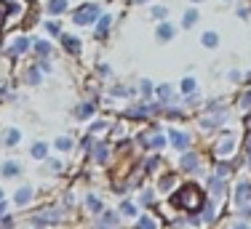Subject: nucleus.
<instances>
[{
    "label": "nucleus",
    "mask_w": 251,
    "mask_h": 229,
    "mask_svg": "<svg viewBox=\"0 0 251 229\" xmlns=\"http://www.w3.org/2000/svg\"><path fill=\"white\" fill-rule=\"evenodd\" d=\"M171 206L182 208V210H190V213H201V208H203V192H201V186L198 184L179 186V192L171 197Z\"/></svg>",
    "instance_id": "f257e3e1"
},
{
    "label": "nucleus",
    "mask_w": 251,
    "mask_h": 229,
    "mask_svg": "<svg viewBox=\"0 0 251 229\" xmlns=\"http://www.w3.org/2000/svg\"><path fill=\"white\" fill-rule=\"evenodd\" d=\"M230 120V110L219 101H208L206 104V114L201 117V128L203 131H211V128H222V125Z\"/></svg>",
    "instance_id": "f03ea898"
},
{
    "label": "nucleus",
    "mask_w": 251,
    "mask_h": 229,
    "mask_svg": "<svg viewBox=\"0 0 251 229\" xmlns=\"http://www.w3.org/2000/svg\"><path fill=\"white\" fill-rule=\"evenodd\" d=\"M232 203L241 210V216H251V182L243 179V182L235 184V192H232Z\"/></svg>",
    "instance_id": "7ed1b4c3"
},
{
    "label": "nucleus",
    "mask_w": 251,
    "mask_h": 229,
    "mask_svg": "<svg viewBox=\"0 0 251 229\" xmlns=\"http://www.w3.org/2000/svg\"><path fill=\"white\" fill-rule=\"evenodd\" d=\"M101 16V8L97 3H86V5H80V8L75 11V16H73V22L77 24V27H88V24H97V19Z\"/></svg>",
    "instance_id": "20e7f679"
},
{
    "label": "nucleus",
    "mask_w": 251,
    "mask_h": 229,
    "mask_svg": "<svg viewBox=\"0 0 251 229\" xmlns=\"http://www.w3.org/2000/svg\"><path fill=\"white\" fill-rule=\"evenodd\" d=\"M62 216H64V210H62V208L51 206V208L40 210V213H35V216H32V224H35V227H40V229H46V227L59 224V221H62Z\"/></svg>",
    "instance_id": "39448f33"
},
{
    "label": "nucleus",
    "mask_w": 251,
    "mask_h": 229,
    "mask_svg": "<svg viewBox=\"0 0 251 229\" xmlns=\"http://www.w3.org/2000/svg\"><path fill=\"white\" fill-rule=\"evenodd\" d=\"M139 144H142L145 149H150V152H158V149H163L166 144H169V138H166V136L158 131V125H152L150 134H142V136H139Z\"/></svg>",
    "instance_id": "423d86ee"
},
{
    "label": "nucleus",
    "mask_w": 251,
    "mask_h": 229,
    "mask_svg": "<svg viewBox=\"0 0 251 229\" xmlns=\"http://www.w3.org/2000/svg\"><path fill=\"white\" fill-rule=\"evenodd\" d=\"M232 149H235V134L225 131L222 138H219V141L214 144V155H217V158H230Z\"/></svg>",
    "instance_id": "0eeeda50"
},
{
    "label": "nucleus",
    "mask_w": 251,
    "mask_h": 229,
    "mask_svg": "<svg viewBox=\"0 0 251 229\" xmlns=\"http://www.w3.org/2000/svg\"><path fill=\"white\" fill-rule=\"evenodd\" d=\"M166 138H169V144H171L174 149H179V152H187L190 144H193V138H190L187 131H176V128H171Z\"/></svg>",
    "instance_id": "6e6552de"
},
{
    "label": "nucleus",
    "mask_w": 251,
    "mask_h": 229,
    "mask_svg": "<svg viewBox=\"0 0 251 229\" xmlns=\"http://www.w3.org/2000/svg\"><path fill=\"white\" fill-rule=\"evenodd\" d=\"M29 48H32V40L25 38V35H19V38H14V43L5 48V59H16V56H22V53H27Z\"/></svg>",
    "instance_id": "1a4fd4ad"
},
{
    "label": "nucleus",
    "mask_w": 251,
    "mask_h": 229,
    "mask_svg": "<svg viewBox=\"0 0 251 229\" xmlns=\"http://www.w3.org/2000/svg\"><path fill=\"white\" fill-rule=\"evenodd\" d=\"M179 168L184 173H201V155L198 152H184L179 160Z\"/></svg>",
    "instance_id": "9d476101"
},
{
    "label": "nucleus",
    "mask_w": 251,
    "mask_h": 229,
    "mask_svg": "<svg viewBox=\"0 0 251 229\" xmlns=\"http://www.w3.org/2000/svg\"><path fill=\"white\" fill-rule=\"evenodd\" d=\"M155 96H158V101L163 107H171V104H176V93H174V86H169V83H163V86H158L155 88Z\"/></svg>",
    "instance_id": "9b49d317"
},
{
    "label": "nucleus",
    "mask_w": 251,
    "mask_h": 229,
    "mask_svg": "<svg viewBox=\"0 0 251 229\" xmlns=\"http://www.w3.org/2000/svg\"><path fill=\"white\" fill-rule=\"evenodd\" d=\"M59 40H62V48L70 53V56H77V53L83 51V43L75 38V35H67V32H62V35H59Z\"/></svg>",
    "instance_id": "f8f14e48"
},
{
    "label": "nucleus",
    "mask_w": 251,
    "mask_h": 229,
    "mask_svg": "<svg viewBox=\"0 0 251 229\" xmlns=\"http://www.w3.org/2000/svg\"><path fill=\"white\" fill-rule=\"evenodd\" d=\"M174 35H176V27H174V24H169V22H160L158 29H155L158 43H171V40H174Z\"/></svg>",
    "instance_id": "ddd939ff"
},
{
    "label": "nucleus",
    "mask_w": 251,
    "mask_h": 229,
    "mask_svg": "<svg viewBox=\"0 0 251 229\" xmlns=\"http://www.w3.org/2000/svg\"><path fill=\"white\" fill-rule=\"evenodd\" d=\"M121 224H118V213H112V210H104V213H99L97 224H94V229H118Z\"/></svg>",
    "instance_id": "4468645a"
},
{
    "label": "nucleus",
    "mask_w": 251,
    "mask_h": 229,
    "mask_svg": "<svg viewBox=\"0 0 251 229\" xmlns=\"http://www.w3.org/2000/svg\"><path fill=\"white\" fill-rule=\"evenodd\" d=\"M91 158H94V162H97V165H104V162L110 160V147H107V141H97V144H94Z\"/></svg>",
    "instance_id": "2eb2a0df"
},
{
    "label": "nucleus",
    "mask_w": 251,
    "mask_h": 229,
    "mask_svg": "<svg viewBox=\"0 0 251 229\" xmlns=\"http://www.w3.org/2000/svg\"><path fill=\"white\" fill-rule=\"evenodd\" d=\"M22 173V162H16V160H5L3 165H0V176L3 179H14V176H19Z\"/></svg>",
    "instance_id": "dca6fc26"
},
{
    "label": "nucleus",
    "mask_w": 251,
    "mask_h": 229,
    "mask_svg": "<svg viewBox=\"0 0 251 229\" xmlns=\"http://www.w3.org/2000/svg\"><path fill=\"white\" fill-rule=\"evenodd\" d=\"M19 141H22V131H19V128H5V134H3V147L14 149V147H19Z\"/></svg>",
    "instance_id": "f3484780"
},
{
    "label": "nucleus",
    "mask_w": 251,
    "mask_h": 229,
    "mask_svg": "<svg viewBox=\"0 0 251 229\" xmlns=\"http://www.w3.org/2000/svg\"><path fill=\"white\" fill-rule=\"evenodd\" d=\"M110 27H112V16L110 14H101L99 19H97V35L94 38H107V32H110Z\"/></svg>",
    "instance_id": "a211bd4d"
},
{
    "label": "nucleus",
    "mask_w": 251,
    "mask_h": 229,
    "mask_svg": "<svg viewBox=\"0 0 251 229\" xmlns=\"http://www.w3.org/2000/svg\"><path fill=\"white\" fill-rule=\"evenodd\" d=\"M94 112H97V104H94V101H80V104L75 107V117L77 120H88Z\"/></svg>",
    "instance_id": "6ab92c4d"
},
{
    "label": "nucleus",
    "mask_w": 251,
    "mask_h": 229,
    "mask_svg": "<svg viewBox=\"0 0 251 229\" xmlns=\"http://www.w3.org/2000/svg\"><path fill=\"white\" fill-rule=\"evenodd\" d=\"M32 195H35L32 186H19V189H16V195H14V203L22 208V206H27V203L32 200Z\"/></svg>",
    "instance_id": "aec40b11"
},
{
    "label": "nucleus",
    "mask_w": 251,
    "mask_h": 229,
    "mask_svg": "<svg viewBox=\"0 0 251 229\" xmlns=\"http://www.w3.org/2000/svg\"><path fill=\"white\" fill-rule=\"evenodd\" d=\"M198 216H201V224H211V221L217 219V206H214V203H203Z\"/></svg>",
    "instance_id": "412c9836"
},
{
    "label": "nucleus",
    "mask_w": 251,
    "mask_h": 229,
    "mask_svg": "<svg viewBox=\"0 0 251 229\" xmlns=\"http://www.w3.org/2000/svg\"><path fill=\"white\" fill-rule=\"evenodd\" d=\"M208 192H211L214 197H222L225 195V179H219V176H208Z\"/></svg>",
    "instance_id": "4be33fe9"
},
{
    "label": "nucleus",
    "mask_w": 251,
    "mask_h": 229,
    "mask_svg": "<svg viewBox=\"0 0 251 229\" xmlns=\"http://www.w3.org/2000/svg\"><path fill=\"white\" fill-rule=\"evenodd\" d=\"M25 80L29 83V86H38V83L43 80V69H40L38 64H32V67H27V72H25Z\"/></svg>",
    "instance_id": "5701e85b"
},
{
    "label": "nucleus",
    "mask_w": 251,
    "mask_h": 229,
    "mask_svg": "<svg viewBox=\"0 0 251 229\" xmlns=\"http://www.w3.org/2000/svg\"><path fill=\"white\" fill-rule=\"evenodd\" d=\"M198 19H201L198 8H187V11H184V14H182V27H184V29L195 27V24H198Z\"/></svg>",
    "instance_id": "b1692460"
},
{
    "label": "nucleus",
    "mask_w": 251,
    "mask_h": 229,
    "mask_svg": "<svg viewBox=\"0 0 251 229\" xmlns=\"http://www.w3.org/2000/svg\"><path fill=\"white\" fill-rule=\"evenodd\" d=\"M32 48H35V53H38V59H49V56H51V51H53L49 40H35Z\"/></svg>",
    "instance_id": "393cba45"
},
{
    "label": "nucleus",
    "mask_w": 251,
    "mask_h": 229,
    "mask_svg": "<svg viewBox=\"0 0 251 229\" xmlns=\"http://www.w3.org/2000/svg\"><path fill=\"white\" fill-rule=\"evenodd\" d=\"M83 203H86V208L91 210V213H97V216L104 210V203H101L97 195H86V200H83Z\"/></svg>",
    "instance_id": "a878e982"
},
{
    "label": "nucleus",
    "mask_w": 251,
    "mask_h": 229,
    "mask_svg": "<svg viewBox=\"0 0 251 229\" xmlns=\"http://www.w3.org/2000/svg\"><path fill=\"white\" fill-rule=\"evenodd\" d=\"M121 216H126V219H139V208L134 206V203H128V200H123L121 206Z\"/></svg>",
    "instance_id": "bb28decb"
},
{
    "label": "nucleus",
    "mask_w": 251,
    "mask_h": 229,
    "mask_svg": "<svg viewBox=\"0 0 251 229\" xmlns=\"http://www.w3.org/2000/svg\"><path fill=\"white\" fill-rule=\"evenodd\" d=\"M201 46H203V48H217V46H219V35L214 32V29L203 32V35H201Z\"/></svg>",
    "instance_id": "cd10ccee"
},
{
    "label": "nucleus",
    "mask_w": 251,
    "mask_h": 229,
    "mask_svg": "<svg viewBox=\"0 0 251 229\" xmlns=\"http://www.w3.org/2000/svg\"><path fill=\"white\" fill-rule=\"evenodd\" d=\"M235 171V162H217V168H214V176H219V179H227L230 173Z\"/></svg>",
    "instance_id": "c85d7f7f"
},
{
    "label": "nucleus",
    "mask_w": 251,
    "mask_h": 229,
    "mask_svg": "<svg viewBox=\"0 0 251 229\" xmlns=\"http://www.w3.org/2000/svg\"><path fill=\"white\" fill-rule=\"evenodd\" d=\"M29 155H32L35 160H46V158H49V144H43V141L32 144V149H29Z\"/></svg>",
    "instance_id": "c756f323"
},
{
    "label": "nucleus",
    "mask_w": 251,
    "mask_h": 229,
    "mask_svg": "<svg viewBox=\"0 0 251 229\" xmlns=\"http://www.w3.org/2000/svg\"><path fill=\"white\" fill-rule=\"evenodd\" d=\"M67 11V0H49V14L51 16H62Z\"/></svg>",
    "instance_id": "7c9ffc66"
},
{
    "label": "nucleus",
    "mask_w": 251,
    "mask_h": 229,
    "mask_svg": "<svg viewBox=\"0 0 251 229\" xmlns=\"http://www.w3.org/2000/svg\"><path fill=\"white\" fill-rule=\"evenodd\" d=\"M53 147H56V152H70V149H73V138H70V136H59L56 141H53Z\"/></svg>",
    "instance_id": "2f4dec72"
},
{
    "label": "nucleus",
    "mask_w": 251,
    "mask_h": 229,
    "mask_svg": "<svg viewBox=\"0 0 251 229\" xmlns=\"http://www.w3.org/2000/svg\"><path fill=\"white\" fill-rule=\"evenodd\" d=\"M136 229H158V221L152 216H139L136 219Z\"/></svg>",
    "instance_id": "473e14b6"
},
{
    "label": "nucleus",
    "mask_w": 251,
    "mask_h": 229,
    "mask_svg": "<svg viewBox=\"0 0 251 229\" xmlns=\"http://www.w3.org/2000/svg\"><path fill=\"white\" fill-rule=\"evenodd\" d=\"M150 16L155 22H166V16H169V8H166V5H152L150 8Z\"/></svg>",
    "instance_id": "72a5a7b5"
},
{
    "label": "nucleus",
    "mask_w": 251,
    "mask_h": 229,
    "mask_svg": "<svg viewBox=\"0 0 251 229\" xmlns=\"http://www.w3.org/2000/svg\"><path fill=\"white\" fill-rule=\"evenodd\" d=\"M158 189L160 192H171V189H174V176H171V173H163V176H160Z\"/></svg>",
    "instance_id": "f704fd0d"
},
{
    "label": "nucleus",
    "mask_w": 251,
    "mask_h": 229,
    "mask_svg": "<svg viewBox=\"0 0 251 229\" xmlns=\"http://www.w3.org/2000/svg\"><path fill=\"white\" fill-rule=\"evenodd\" d=\"M139 91H142V101H150V96L155 93V88H152L150 80H142L139 83Z\"/></svg>",
    "instance_id": "c9c22d12"
},
{
    "label": "nucleus",
    "mask_w": 251,
    "mask_h": 229,
    "mask_svg": "<svg viewBox=\"0 0 251 229\" xmlns=\"http://www.w3.org/2000/svg\"><path fill=\"white\" fill-rule=\"evenodd\" d=\"M195 88H198V86H195V77H193V75L184 77V80H182V93H184V96L195 93Z\"/></svg>",
    "instance_id": "e433bc0d"
},
{
    "label": "nucleus",
    "mask_w": 251,
    "mask_h": 229,
    "mask_svg": "<svg viewBox=\"0 0 251 229\" xmlns=\"http://www.w3.org/2000/svg\"><path fill=\"white\" fill-rule=\"evenodd\" d=\"M152 200H155V192L152 189H142L139 192V206H150Z\"/></svg>",
    "instance_id": "4c0bfd02"
},
{
    "label": "nucleus",
    "mask_w": 251,
    "mask_h": 229,
    "mask_svg": "<svg viewBox=\"0 0 251 229\" xmlns=\"http://www.w3.org/2000/svg\"><path fill=\"white\" fill-rule=\"evenodd\" d=\"M238 107H241V110H251V88L241 93V99H238Z\"/></svg>",
    "instance_id": "58836bf2"
},
{
    "label": "nucleus",
    "mask_w": 251,
    "mask_h": 229,
    "mask_svg": "<svg viewBox=\"0 0 251 229\" xmlns=\"http://www.w3.org/2000/svg\"><path fill=\"white\" fill-rule=\"evenodd\" d=\"M43 29H46L49 35H53V38H59V35H62V27H59L56 22H46V24H43Z\"/></svg>",
    "instance_id": "ea45409f"
},
{
    "label": "nucleus",
    "mask_w": 251,
    "mask_h": 229,
    "mask_svg": "<svg viewBox=\"0 0 251 229\" xmlns=\"http://www.w3.org/2000/svg\"><path fill=\"white\" fill-rule=\"evenodd\" d=\"M158 165H160V160H158V158H150V160H145V162H142V171L152 173V171H155V168H158Z\"/></svg>",
    "instance_id": "a19ab883"
},
{
    "label": "nucleus",
    "mask_w": 251,
    "mask_h": 229,
    "mask_svg": "<svg viewBox=\"0 0 251 229\" xmlns=\"http://www.w3.org/2000/svg\"><path fill=\"white\" fill-rule=\"evenodd\" d=\"M227 80H230V83H241V80H243V72L230 69V72H227Z\"/></svg>",
    "instance_id": "79ce46f5"
},
{
    "label": "nucleus",
    "mask_w": 251,
    "mask_h": 229,
    "mask_svg": "<svg viewBox=\"0 0 251 229\" xmlns=\"http://www.w3.org/2000/svg\"><path fill=\"white\" fill-rule=\"evenodd\" d=\"M94 144H97V141H94V136L88 134V136H86V138H83V141H80V147L86 149V152H91V149H94Z\"/></svg>",
    "instance_id": "37998d69"
},
{
    "label": "nucleus",
    "mask_w": 251,
    "mask_h": 229,
    "mask_svg": "<svg viewBox=\"0 0 251 229\" xmlns=\"http://www.w3.org/2000/svg\"><path fill=\"white\" fill-rule=\"evenodd\" d=\"M49 165H51V173H62L64 171V162L62 160H49Z\"/></svg>",
    "instance_id": "c03bdc74"
},
{
    "label": "nucleus",
    "mask_w": 251,
    "mask_h": 229,
    "mask_svg": "<svg viewBox=\"0 0 251 229\" xmlns=\"http://www.w3.org/2000/svg\"><path fill=\"white\" fill-rule=\"evenodd\" d=\"M110 72H112L110 64H97V75L99 77H110Z\"/></svg>",
    "instance_id": "a18cd8bd"
},
{
    "label": "nucleus",
    "mask_w": 251,
    "mask_h": 229,
    "mask_svg": "<svg viewBox=\"0 0 251 229\" xmlns=\"http://www.w3.org/2000/svg\"><path fill=\"white\" fill-rule=\"evenodd\" d=\"M99 131H107V123H101V120H97V123L91 125V136H94V134H99Z\"/></svg>",
    "instance_id": "49530a36"
},
{
    "label": "nucleus",
    "mask_w": 251,
    "mask_h": 229,
    "mask_svg": "<svg viewBox=\"0 0 251 229\" xmlns=\"http://www.w3.org/2000/svg\"><path fill=\"white\" fill-rule=\"evenodd\" d=\"M227 229H251V224H246V221H232Z\"/></svg>",
    "instance_id": "de8ad7c7"
},
{
    "label": "nucleus",
    "mask_w": 251,
    "mask_h": 229,
    "mask_svg": "<svg viewBox=\"0 0 251 229\" xmlns=\"http://www.w3.org/2000/svg\"><path fill=\"white\" fill-rule=\"evenodd\" d=\"M246 162H249V168H251V136L246 138Z\"/></svg>",
    "instance_id": "09e8293b"
},
{
    "label": "nucleus",
    "mask_w": 251,
    "mask_h": 229,
    "mask_svg": "<svg viewBox=\"0 0 251 229\" xmlns=\"http://www.w3.org/2000/svg\"><path fill=\"white\" fill-rule=\"evenodd\" d=\"M11 224H14L11 216H3V219H0V227H3V229H11Z\"/></svg>",
    "instance_id": "8fccbe9b"
},
{
    "label": "nucleus",
    "mask_w": 251,
    "mask_h": 229,
    "mask_svg": "<svg viewBox=\"0 0 251 229\" xmlns=\"http://www.w3.org/2000/svg\"><path fill=\"white\" fill-rule=\"evenodd\" d=\"M5 210H8V203H5V200H0V219L5 216Z\"/></svg>",
    "instance_id": "3c124183"
},
{
    "label": "nucleus",
    "mask_w": 251,
    "mask_h": 229,
    "mask_svg": "<svg viewBox=\"0 0 251 229\" xmlns=\"http://www.w3.org/2000/svg\"><path fill=\"white\" fill-rule=\"evenodd\" d=\"M238 16H241V19H249V8H238Z\"/></svg>",
    "instance_id": "603ef678"
},
{
    "label": "nucleus",
    "mask_w": 251,
    "mask_h": 229,
    "mask_svg": "<svg viewBox=\"0 0 251 229\" xmlns=\"http://www.w3.org/2000/svg\"><path fill=\"white\" fill-rule=\"evenodd\" d=\"M241 83H243V86H251V72H246V75H243Z\"/></svg>",
    "instance_id": "864d4df0"
},
{
    "label": "nucleus",
    "mask_w": 251,
    "mask_h": 229,
    "mask_svg": "<svg viewBox=\"0 0 251 229\" xmlns=\"http://www.w3.org/2000/svg\"><path fill=\"white\" fill-rule=\"evenodd\" d=\"M0 99H8V86H3V88H0Z\"/></svg>",
    "instance_id": "5fc2aeb1"
},
{
    "label": "nucleus",
    "mask_w": 251,
    "mask_h": 229,
    "mask_svg": "<svg viewBox=\"0 0 251 229\" xmlns=\"http://www.w3.org/2000/svg\"><path fill=\"white\" fill-rule=\"evenodd\" d=\"M134 3H147V0H134Z\"/></svg>",
    "instance_id": "6e6d98bb"
},
{
    "label": "nucleus",
    "mask_w": 251,
    "mask_h": 229,
    "mask_svg": "<svg viewBox=\"0 0 251 229\" xmlns=\"http://www.w3.org/2000/svg\"><path fill=\"white\" fill-rule=\"evenodd\" d=\"M0 200H3V189H0Z\"/></svg>",
    "instance_id": "4d7b16f0"
},
{
    "label": "nucleus",
    "mask_w": 251,
    "mask_h": 229,
    "mask_svg": "<svg viewBox=\"0 0 251 229\" xmlns=\"http://www.w3.org/2000/svg\"><path fill=\"white\" fill-rule=\"evenodd\" d=\"M190 3H201V0H190Z\"/></svg>",
    "instance_id": "13d9d810"
},
{
    "label": "nucleus",
    "mask_w": 251,
    "mask_h": 229,
    "mask_svg": "<svg viewBox=\"0 0 251 229\" xmlns=\"http://www.w3.org/2000/svg\"><path fill=\"white\" fill-rule=\"evenodd\" d=\"M225 3H230V0H225Z\"/></svg>",
    "instance_id": "bf43d9fd"
}]
</instances>
